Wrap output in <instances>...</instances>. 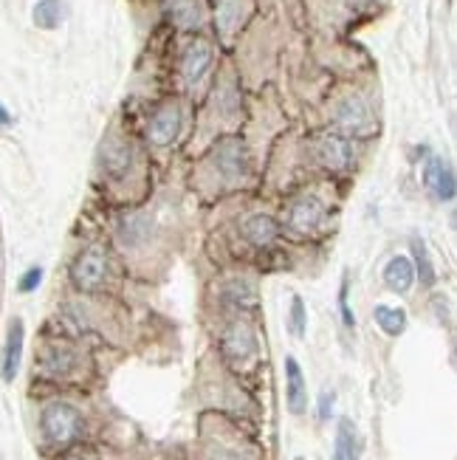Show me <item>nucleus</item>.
<instances>
[{
  "mask_svg": "<svg viewBox=\"0 0 457 460\" xmlns=\"http://www.w3.org/2000/svg\"><path fill=\"white\" fill-rule=\"evenodd\" d=\"M40 429H43V438L48 444L66 447L83 432V415H79L76 407H71L66 402H51L48 407H43V412H40Z\"/></svg>",
  "mask_w": 457,
  "mask_h": 460,
  "instance_id": "1",
  "label": "nucleus"
},
{
  "mask_svg": "<svg viewBox=\"0 0 457 460\" xmlns=\"http://www.w3.org/2000/svg\"><path fill=\"white\" fill-rule=\"evenodd\" d=\"M105 277H108V254L99 243L83 249L71 263V283L79 291H96L105 283Z\"/></svg>",
  "mask_w": 457,
  "mask_h": 460,
  "instance_id": "2",
  "label": "nucleus"
},
{
  "mask_svg": "<svg viewBox=\"0 0 457 460\" xmlns=\"http://www.w3.org/2000/svg\"><path fill=\"white\" fill-rule=\"evenodd\" d=\"M333 122L336 128H342L345 133H370L375 128V116H373V105L370 99L362 93H350L345 96L339 105L333 108Z\"/></svg>",
  "mask_w": 457,
  "mask_h": 460,
  "instance_id": "3",
  "label": "nucleus"
},
{
  "mask_svg": "<svg viewBox=\"0 0 457 460\" xmlns=\"http://www.w3.org/2000/svg\"><path fill=\"white\" fill-rule=\"evenodd\" d=\"M184 128V113L181 108H178L175 102H164V105H158L155 113L150 116V122H147V138L155 145V147H170L178 133H181Z\"/></svg>",
  "mask_w": 457,
  "mask_h": 460,
  "instance_id": "4",
  "label": "nucleus"
},
{
  "mask_svg": "<svg viewBox=\"0 0 457 460\" xmlns=\"http://www.w3.org/2000/svg\"><path fill=\"white\" fill-rule=\"evenodd\" d=\"M212 59H215V51H212L209 40H204V37L189 40L184 54H181V79H184L189 88H195L209 74Z\"/></svg>",
  "mask_w": 457,
  "mask_h": 460,
  "instance_id": "5",
  "label": "nucleus"
},
{
  "mask_svg": "<svg viewBox=\"0 0 457 460\" xmlns=\"http://www.w3.org/2000/svg\"><path fill=\"white\" fill-rule=\"evenodd\" d=\"M212 164L224 178H243L249 170V153L241 138H224L212 153Z\"/></svg>",
  "mask_w": 457,
  "mask_h": 460,
  "instance_id": "6",
  "label": "nucleus"
},
{
  "mask_svg": "<svg viewBox=\"0 0 457 460\" xmlns=\"http://www.w3.org/2000/svg\"><path fill=\"white\" fill-rule=\"evenodd\" d=\"M224 356L229 362H246L257 353V339H254V331L246 325V323H232L224 333Z\"/></svg>",
  "mask_w": 457,
  "mask_h": 460,
  "instance_id": "7",
  "label": "nucleus"
},
{
  "mask_svg": "<svg viewBox=\"0 0 457 460\" xmlns=\"http://www.w3.org/2000/svg\"><path fill=\"white\" fill-rule=\"evenodd\" d=\"M424 184L429 187V192L438 198V201H454V192H457V184H454V172L452 167L444 162L441 155H432L426 167H424Z\"/></svg>",
  "mask_w": 457,
  "mask_h": 460,
  "instance_id": "8",
  "label": "nucleus"
},
{
  "mask_svg": "<svg viewBox=\"0 0 457 460\" xmlns=\"http://www.w3.org/2000/svg\"><path fill=\"white\" fill-rule=\"evenodd\" d=\"M23 323L20 319H12L9 323V333H6V345H4V358H0V376L4 382H14L20 373V362H23Z\"/></svg>",
  "mask_w": 457,
  "mask_h": 460,
  "instance_id": "9",
  "label": "nucleus"
},
{
  "mask_svg": "<svg viewBox=\"0 0 457 460\" xmlns=\"http://www.w3.org/2000/svg\"><path fill=\"white\" fill-rule=\"evenodd\" d=\"M316 153H320V162L328 167V170H347L353 164V147L345 136L339 133H325L320 138V145H316Z\"/></svg>",
  "mask_w": 457,
  "mask_h": 460,
  "instance_id": "10",
  "label": "nucleus"
},
{
  "mask_svg": "<svg viewBox=\"0 0 457 460\" xmlns=\"http://www.w3.org/2000/svg\"><path fill=\"white\" fill-rule=\"evenodd\" d=\"M133 145L125 142V138L119 136H110L108 142L102 145V167L108 175L113 178H125L133 167Z\"/></svg>",
  "mask_w": 457,
  "mask_h": 460,
  "instance_id": "11",
  "label": "nucleus"
},
{
  "mask_svg": "<svg viewBox=\"0 0 457 460\" xmlns=\"http://www.w3.org/2000/svg\"><path fill=\"white\" fill-rule=\"evenodd\" d=\"M322 217H325V209H322V204L316 201V198H300V201H294L291 204V209H288V226L294 229V232H303V234H308V232H313L316 226L322 224Z\"/></svg>",
  "mask_w": 457,
  "mask_h": 460,
  "instance_id": "12",
  "label": "nucleus"
},
{
  "mask_svg": "<svg viewBox=\"0 0 457 460\" xmlns=\"http://www.w3.org/2000/svg\"><path fill=\"white\" fill-rule=\"evenodd\" d=\"M286 402H288V410L294 415H303L305 407H308L305 376H303V367H300V362H296L294 356L286 358Z\"/></svg>",
  "mask_w": 457,
  "mask_h": 460,
  "instance_id": "13",
  "label": "nucleus"
},
{
  "mask_svg": "<svg viewBox=\"0 0 457 460\" xmlns=\"http://www.w3.org/2000/svg\"><path fill=\"white\" fill-rule=\"evenodd\" d=\"M164 4H167V14L175 29L195 31L201 26V20H204L201 0H164Z\"/></svg>",
  "mask_w": 457,
  "mask_h": 460,
  "instance_id": "14",
  "label": "nucleus"
},
{
  "mask_svg": "<svg viewBox=\"0 0 457 460\" xmlns=\"http://www.w3.org/2000/svg\"><path fill=\"white\" fill-rule=\"evenodd\" d=\"M415 283V269H412V260L404 254H395L390 257V263L384 266V286L395 294H407Z\"/></svg>",
  "mask_w": 457,
  "mask_h": 460,
  "instance_id": "15",
  "label": "nucleus"
},
{
  "mask_svg": "<svg viewBox=\"0 0 457 460\" xmlns=\"http://www.w3.org/2000/svg\"><path fill=\"white\" fill-rule=\"evenodd\" d=\"M277 232H280L277 221H274L271 215H263V212L249 215L246 221L241 224V234L249 240L251 246H268L271 240L277 237Z\"/></svg>",
  "mask_w": 457,
  "mask_h": 460,
  "instance_id": "16",
  "label": "nucleus"
},
{
  "mask_svg": "<svg viewBox=\"0 0 457 460\" xmlns=\"http://www.w3.org/2000/svg\"><path fill=\"white\" fill-rule=\"evenodd\" d=\"M68 17V4L66 0H37L34 9H31V20L37 29L43 31H54L66 23Z\"/></svg>",
  "mask_w": 457,
  "mask_h": 460,
  "instance_id": "17",
  "label": "nucleus"
},
{
  "mask_svg": "<svg viewBox=\"0 0 457 460\" xmlns=\"http://www.w3.org/2000/svg\"><path fill=\"white\" fill-rule=\"evenodd\" d=\"M153 234V217L150 215H125L122 217V224H119V237H122V243L136 249V246H142L147 243Z\"/></svg>",
  "mask_w": 457,
  "mask_h": 460,
  "instance_id": "18",
  "label": "nucleus"
},
{
  "mask_svg": "<svg viewBox=\"0 0 457 460\" xmlns=\"http://www.w3.org/2000/svg\"><path fill=\"white\" fill-rule=\"evenodd\" d=\"M243 17H246V0H217L215 26L224 37H232L237 29H241Z\"/></svg>",
  "mask_w": 457,
  "mask_h": 460,
  "instance_id": "19",
  "label": "nucleus"
},
{
  "mask_svg": "<svg viewBox=\"0 0 457 460\" xmlns=\"http://www.w3.org/2000/svg\"><path fill=\"white\" fill-rule=\"evenodd\" d=\"M333 460H359V435H356L350 418H342L339 429H336Z\"/></svg>",
  "mask_w": 457,
  "mask_h": 460,
  "instance_id": "20",
  "label": "nucleus"
},
{
  "mask_svg": "<svg viewBox=\"0 0 457 460\" xmlns=\"http://www.w3.org/2000/svg\"><path fill=\"white\" fill-rule=\"evenodd\" d=\"M375 325H379L387 336H401L407 331V311L392 308V305H375L373 311Z\"/></svg>",
  "mask_w": 457,
  "mask_h": 460,
  "instance_id": "21",
  "label": "nucleus"
},
{
  "mask_svg": "<svg viewBox=\"0 0 457 460\" xmlns=\"http://www.w3.org/2000/svg\"><path fill=\"white\" fill-rule=\"evenodd\" d=\"M412 269H415V277L421 279V286H435V266L429 260V252H426V243L421 237L412 240Z\"/></svg>",
  "mask_w": 457,
  "mask_h": 460,
  "instance_id": "22",
  "label": "nucleus"
},
{
  "mask_svg": "<svg viewBox=\"0 0 457 460\" xmlns=\"http://www.w3.org/2000/svg\"><path fill=\"white\" fill-rule=\"evenodd\" d=\"M226 296H229V303L241 305V308L257 305V288L249 283V279H232V283L226 286Z\"/></svg>",
  "mask_w": 457,
  "mask_h": 460,
  "instance_id": "23",
  "label": "nucleus"
},
{
  "mask_svg": "<svg viewBox=\"0 0 457 460\" xmlns=\"http://www.w3.org/2000/svg\"><path fill=\"white\" fill-rule=\"evenodd\" d=\"M43 367L51 376H66L74 367V353L68 348H51L43 356Z\"/></svg>",
  "mask_w": 457,
  "mask_h": 460,
  "instance_id": "24",
  "label": "nucleus"
},
{
  "mask_svg": "<svg viewBox=\"0 0 457 460\" xmlns=\"http://www.w3.org/2000/svg\"><path fill=\"white\" fill-rule=\"evenodd\" d=\"M288 328L296 339L305 336V328H308V311H305V303L303 296H291V314H288Z\"/></svg>",
  "mask_w": 457,
  "mask_h": 460,
  "instance_id": "25",
  "label": "nucleus"
},
{
  "mask_svg": "<svg viewBox=\"0 0 457 460\" xmlns=\"http://www.w3.org/2000/svg\"><path fill=\"white\" fill-rule=\"evenodd\" d=\"M40 283H43V269H40V266H31L23 277H20L17 288H20V294H31Z\"/></svg>",
  "mask_w": 457,
  "mask_h": 460,
  "instance_id": "26",
  "label": "nucleus"
},
{
  "mask_svg": "<svg viewBox=\"0 0 457 460\" xmlns=\"http://www.w3.org/2000/svg\"><path fill=\"white\" fill-rule=\"evenodd\" d=\"M339 311H342V323L347 328H353L356 325V316H353V311L347 305V283H342V291H339Z\"/></svg>",
  "mask_w": 457,
  "mask_h": 460,
  "instance_id": "27",
  "label": "nucleus"
},
{
  "mask_svg": "<svg viewBox=\"0 0 457 460\" xmlns=\"http://www.w3.org/2000/svg\"><path fill=\"white\" fill-rule=\"evenodd\" d=\"M333 402H336V393L333 390H322V395H320V418H322V421H328V418H330Z\"/></svg>",
  "mask_w": 457,
  "mask_h": 460,
  "instance_id": "28",
  "label": "nucleus"
},
{
  "mask_svg": "<svg viewBox=\"0 0 457 460\" xmlns=\"http://www.w3.org/2000/svg\"><path fill=\"white\" fill-rule=\"evenodd\" d=\"M12 125V113L6 111V105H0V130Z\"/></svg>",
  "mask_w": 457,
  "mask_h": 460,
  "instance_id": "29",
  "label": "nucleus"
},
{
  "mask_svg": "<svg viewBox=\"0 0 457 460\" xmlns=\"http://www.w3.org/2000/svg\"><path fill=\"white\" fill-rule=\"evenodd\" d=\"M66 460H85V457H83V455H68Z\"/></svg>",
  "mask_w": 457,
  "mask_h": 460,
  "instance_id": "30",
  "label": "nucleus"
}]
</instances>
